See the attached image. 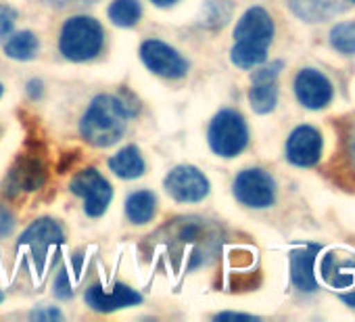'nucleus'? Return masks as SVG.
<instances>
[{"instance_id": "obj_27", "label": "nucleus", "mask_w": 355, "mask_h": 322, "mask_svg": "<svg viewBox=\"0 0 355 322\" xmlns=\"http://www.w3.org/2000/svg\"><path fill=\"white\" fill-rule=\"evenodd\" d=\"M44 3L53 9H73V7H90L98 0H44Z\"/></svg>"}, {"instance_id": "obj_31", "label": "nucleus", "mask_w": 355, "mask_h": 322, "mask_svg": "<svg viewBox=\"0 0 355 322\" xmlns=\"http://www.w3.org/2000/svg\"><path fill=\"white\" fill-rule=\"evenodd\" d=\"M150 3H153L155 7H159V9H165V7H171V5H175L178 0H150Z\"/></svg>"}, {"instance_id": "obj_4", "label": "nucleus", "mask_w": 355, "mask_h": 322, "mask_svg": "<svg viewBox=\"0 0 355 322\" xmlns=\"http://www.w3.org/2000/svg\"><path fill=\"white\" fill-rule=\"evenodd\" d=\"M105 44V30L94 17H69L59 36V51L73 63H86L101 55Z\"/></svg>"}, {"instance_id": "obj_6", "label": "nucleus", "mask_w": 355, "mask_h": 322, "mask_svg": "<svg viewBox=\"0 0 355 322\" xmlns=\"http://www.w3.org/2000/svg\"><path fill=\"white\" fill-rule=\"evenodd\" d=\"M63 241H65L63 226L53 218H40L34 220L24 230V235L17 241V249H28V260L32 262V268L42 274L51 249L61 245Z\"/></svg>"}, {"instance_id": "obj_13", "label": "nucleus", "mask_w": 355, "mask_h": 322, "mask_svg": "<svg viewBox=\"0 0 355 322\" xmlns=\"http://www.w3.org/2000/svg\"><path fill=\"white\" fill-rule=\"evenodd\" d=\"M322 134L311 126H299L286 140V159L293 166L311 168L322 157Z\"/></svg>"}, {"instance_id": "obj_30", "label": "nucleus", "mask_w": 355, "mask_h": 322, "mask_svg": "<svg viewBox=\"0 0 355 322\" xmlns=\"http://www.w3.org/2000/svg\"><path fill=\"white\" fill-rule=\"evenodd\" d=\"M28 92H30V96H32L34 101L40 99L42 92H44V90H42V82H40V80H32V82L28 84Z\"/></svg>"}, {"instance_id": "obj_26", "label": "nucleus", "mask_w": 355, "mask_h": 322, "mask_svg": "<svg viewBox=\"0 0 355 322\" xmlns=\"http://www.w3.org/2000/svg\"><path fill=\"white\" fill-rule=\"evenodd\" d=\"M55 295H57L59 299H71V297H73V289H71V282H69V278H67V270H61V274L57 276Z\"/></svg>"}, {"instance_id": "obj_2", "label": "nucleus", "mask_w": 355, "mask_h": 322, "mask_svg": "<svg viewBox=\"0 0 355 322\" xmlns=\"http://www.w3.org/2000/svg\"><path fill=\"white\" fill-rule=\"evenodd\" d=\"M130 117L132 113L119 96L98 94L80 119V134L88 144L107 149L123 136Z\"/></svg>"}, {"instance_id": "obj_10", "label": "nucleus", "mask_w": 355, "mask_h": 322, "mask_svg": "<svg viewBox=\"0 0 355 322\" xmlns=\"http://www.w3.org/2000/svg\"><path fill=\"white\" fill-rule=\"evenodd\" d=\"M234 197L239 203L247 205V207H270L276 199V185L274 178L261 170V168H249L243 170L236 178H234Z\"/></svg>"}, {"instance_id": "obj_24", "label": "nucleus", "mask_w": 355, "mask_h": 322, "mask_svg": "<svg viewBox=\"0 0 355 322\" xmlns=\"http://www.w3.org/2000/svg\"><path fill=\"white\" fill-rule=\"evenodd\" d=\"M15 224H17L15 214H13L7 205L0 203V239L9 237V235L15 230Z\"/></svg>"}, {"instance_id": "obj_20", "label": "nucleus", "mask_w": 355, "mask_h": 322, "mask_svg": "<svg viewBox=\"0 0 355 322\" xmlns=\"http://www.w3.org/2000/svg\"><path fill=\"white\" fill-rule=\"evenodd\" d=\"M40 51V40L34 32H17L5 42V55L15 61H32Z\"/></svg>"}, {"instance_id": "obj_33", "label": "nucleus", "mask_w": 355, "mask_h": 322, "mask_svg": "<svg viewBox=\"0 0 355 322\" xmlns=\"http://www.w3.org/2000/svg\"><path fill=\"white\" fill-rule=\"evenodd\" d=\"M3 92H5V88H3V84H0V96H3Z\"/></svg>"}, {"instance_id": "obj_25", "label": "nucleus", "mask_w": 355, "mask_h": 322, "mask_svg": "<svg viewBox=\"0 0 355 322\" xmlns=\"http://www.w3.org/2000/svg\"><path fill=\"white\" fill-rule=\"evenodd\" d=\"M17 19V11L9 5H0V36H7Z\"/></svg>"}, {"instance_id": "obj_8", "label": "nucleus", "mask_w": 355, "mask_h": 322, "mask_svg": "<svg viewBox=\"0 0 355 322\" xmlns=\"http://www.w3.org/2000/svg\"><path fill=\"white\" fill-rule=\"evenodd\" d=\"M140 59L148 71L165 80H182L189 74V61L173 46L155 38L140 44Z\"/></svg>"}, {"instance_id": "obj_34", "label": "nucleus", "mask_w": 355, "mask_h": 322, "mask_svg": "<svg viewBox=\"0 0 355 322\" xmlns=\"http://www.w3.org/2000/svg\"><path fill=\"white\" fill-rule=\"evenodd\" d=\"M349 3H353V5H355V0H349Z\"/></svg>"}, {"instance_id": "obj_29", "label": "nucleus", "mask_w": 355, "mask_h": 322, "mask_svg": "<svg viewBox=\"0 0 355 322\" xmlns=\"http://www.w3.org/2000/svg\"><path fill=\"white\" fill-rule=\"evenodd\" d=\"M214 318L216 320H257L251 314H239V312H222V314H216Z\"/></svg>"}, {"instance_id": "obj_15", "label": "nucleus", "mask_w": 355, "mask_h": 322, "mask_svg": "<svg viewBox=\"0 0 355 322\" xmlns=\"http://www.w3.org/2000/svg\"><path fill=\"white\" fill-rule=\"evenodd\" d=\"M349 0H288L291 11L309 24L326 22L347 9Z\"/></svg>"}, {"instance_id": "obj_5", "label": "nucleus", "mask_w": 355, "mask_h": 322, "mask_svg": "<svg viewBox=\"0 0 355 322\" xmlns=\"http://www.w3.org/2000/svg\"><path fill=\"white\" fill-rule=\"evenodd\" d=\"M207 140L211 151L220 157L228 159L241 155L249 142V128L245 124V117L234 109L220 111L209 124Z\"/></svg>"}, {"instance_id": "obj_14", "label": "nucleus", "mask_w": 355, "mask_h": 322, "mask_svg": "<svg viewBox=\"0 0 355 322\" xmlns=\"http://www.w3.org/2000/svg\"><path fill=\"white\" fill-rule=\"evenodd\" d=\"M295 94L307 109H322L332 101V84L315 69H301L295 78Z\"/></svg>"}, {"instance_id": "obj_19", "label": "nucleus", "mask_w": 355, "mask_h": 322, "mask_svg": "<svg viewBox=\"0 0 355 322\" xmlns=\"http://www.w3.org/2000/svg\"><path fill=\"white\" fill-rule=\"evenodd\" d=\"M322 272H324L326 282L334 289H351V285L355 282V264L351 262L343 264L340 260H336L334 253L324 257Z\"/></svg>"}, {"instance_id": "obj_11", "label": "nucleus", "mask_w": 355, "mask_h": 322, "mask_svg": "<svg viewBox=\"0 0 355 322\" xmlns=\"http://www.w3.org/2000/svg\"><path fill=\"white\" fill-rule=\"evenodd\" d=\"M284 67L282 61H274L268 65H257V69L251 76V90H249V103L251 109L259 115H266L274 111L278 103V76Z\"/></svg>"}, {"instance_id": "obj_32", "label": "nucleus", "mask_w": 355, "mask_h": 322, "mask_svg": "<svg viewBox=\"0 0 355 322\" xmlns=\"http://www.w3.org/2000/svg\"><path fill=\"white\" fill-rule=\"evenodd\" d=\"M3 299H5V293H3V291H0V303H3Z\"/></svg>"}, {"instance_id": "obj_21", "label": "nucleus", "mask_w": 355, "mask_h": 322, "mask_svg": "<svg viewBox=\"0 0 355 322\" xmlns=\"http://www.w3.org/2000/svg\"><path fill=\"white\" fill-rule=\"evenodd\" d=\"M107 15L117 28H134L142 17V5L138 0H113Z\"/></svg>"}, {"instance_id": "obj_12", "label": "nucleus", "mask_w": 355, "mask_h": 322, "mask_svg": "<svg viewBox=\"0 0 355 322\" xmlns=\"http://www.w3.org/2000/svg\"><path fill=\"white\" fill-rule=\"evenodd\" d=\"M84 301H86V305L90 310L101 312V314H109V312H115V310H123V307L142 303V295L136 289H132V287H128L123 282H115L113 287L92 285L86 291Z\"/></svg>"}, {"instance_id": "obj_28", "label": "nucleus", "mask_w": 355, "mask_h": 322, "mask_svg": "<svg viewBox=\"0 0 355 322\" xmlns=\"http://www.w3.org/2000/svg\"><path fill=\"white\" fill-rule=\"evenodd\" d=\"M32 318L34 320H61L63 314L57 307H42V310H34Z\"/></svg>"}, {"instance_id": "obj_17", "label": "nucleus", "mask_w": 355, "mask_h": 322, "mask_svg": "<svg viewBox=\"0 0 355 322\" xmlns=\"http://www.w3.org/2000/svg\"><path fill=\"white\" fill-rule=\"evenodd\" d=\"M109 170L121 180H136L144 174L146 166L136 144H128L109 157Z\"/></svg>"}, {"instance_id": "obj_18", "label": "nucleus", "mask_w": 355, "mask_h": 322, "mask_svg": "<svg viewBox=\"0 0 355 322\" xmlns=\"http://www.w3.org/2000/svg\"><path fill=\"white\" fill-rule=\"evenodd\" d=\"M157 214V197L150 191H136L125 199V216L132 224H148Z\"/></svg>"}, {"instance_id": "obj_23", "label": "nucleus", "mask_w": 355, "mask_h": 322, "mask_svg": "<svg viewBox=\"0 0 355 322\" xmlns=\"http://www.w3.org/2000/svg\"><path fill=\"white\" fill-rule=\"evenodd\" d=\"M232 15V3L228 0H209L205 3V13H203V24L209 28H222Z\"/></svg>"}, {"instance_id": "obj_9", "label": "nucleus", "mask_w": 355, "mask_h": 322, "mask_svg": "<svg viewBox=\"0 0 355 322\" xmlns=\"http://www.w3.org/2000/svg\"><path fill=\"white\" fill-rule=\"evenodd\" d=\"M165 193L178 203H199L209 195L207 176L195 166H175L163 180Z\"/></svg>"}, {"instance_id": "obj_16", "label": "nucleus", "mask_w": 355, "mask_h": 322, "mask_svg": "<svg viewBox=\"0 0 355 322\" xmlns=\"http://www.w3.org/2000/svg\"><path fill=\"white\" fill-rule=\"evenodd\" d=\"M320 247L318 245H305L301 249H295L291 253V278L299 291H313L315 289V255Z\"/></svg>"}, {"instance_id": "obj_22", "label": "nucleus", "mask_w": 355, "mask_h": 322, "mask_svg": "<svg viewBox=\"0 0 355 322\" xmlns=\"http://www.w3.org/2000/svg\"><path fill=\"white\" fill-rule=\"evenodd\" d=\"M330 44L343 55H355V22L334 26L330 32Z\"/></svg>"}, {"instance_id": "obj_1", "label": "nucleus", "mask_w": 355, "mask_h": 322, "mask_svg": "<svg viewBox=\"0 0 355 322\" xmlns=\"http://www.w3.org/2000/svg\"><path fill=\"white\" fill-rule=\"evenodd\" d=\"M274 38V19L261 7H251L234 28V46L230 59L241 69H253L268 59Z\"/></svg>"}, {"instance_id": "obj_3", "label": "nucleus", "mask_w": 355, "mask_h": 322, "mask_svg": "<svg viewBox=\"0 0 355 322\" xmlns=\"http://www.w3.org/2000/svg\"><path fill=\"white\" fill-rule=\"evenodd\" d=\"M49 178V161L46 151L40 140H30L21 155H17L15 164L11 166L5 183L3 193L7 197H19L21 193H34L46 185Z\"/></svg>"}, {"instance_id": "obj_7", "label": "nucleus", "mask_w": 355, "mask_h": 322, "mask_svg": "<svg viewBox=\"0 0 355 322\" xmlns=\"http://www.w3.org/2000/svg\"><path fill=\"white\" fill-rule=\"evenodd\" d=\"M69 191L84 201V212L90 218H101L113 199V189H111L109 180L96 168L80 170L71 178Z\"/></svg>"}]
</instances>
